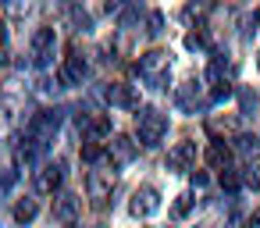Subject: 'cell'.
<instances>
[{
  "label": "cell",
  "instance_id": "obj_1",
  "mask_svg": "<svg viewBox=\"0 0 260 228\" xmlns=\"http://www.w3.org/2000/svg\"><path fill=\"white\" fill-rule=\"evenodd\" d=\"M168 72H171V61H168L164 50H150V54L139 57V64H136V75H139L143 82H150L153 89H168Z\"/></svg>",
  "mask_w": 260,
  "mask_h": 228
},
{
  "label": "cell",
  "instance_id": "obj_2",
  "mask_svg": "<svg viewBox=\"0 0 260 228\" xmlns=\"http://www.w3.org/2000/svg\"><path fill=\"white\" fill-rule=\"evenodd\" d=\"M136 132H139V143L143 146H160V139L168 136V118L153 107L139 111L136 114Z\"/></svg>",
  "mask_w": 260,
  "mask_h": 228
},
{
  "label": "cell",
  "instance_id": "obj_3",
  "mask_svg": "<svg viewBox=\"0 0 260 228\" xmlns=\"http://www.w3.org/2000/svg\"><path fill=\"white\" fill-rule=\"evenodd\" d=\"M61 128V111L57 107H43V111H36L32 118H29V136L36 139V143H50L54 139V132Z\"/></svg>",
  "mask_w": 260,
  "mask_h": 228
},
{
  "label": "cell",
  "instance_id": "obj_4",
  "mask_svg": "<svg viewBox=\"0 0 260 228\" xmlns=\"http://www.w3.org/2000/svg\"><path fill=\"white\" fill-rule=\"evenodd\" d=\"M111 189H114V171H111V168H93V171L86 175V192H89V200H93L96 207L107 203Z\"/></svg>",
  "mask_w": 260,
  "mask_h": 228
},
{
  "label": "cell",
  "instance_id": "obj_5",
  "mask_svg": "<svg viewBox=\"0 0 260 228\" xmlns=\"http://www.w3.org/2000/svg\"><path fill=\"white\" fill-rule=\"evenodd\" d=\"M79 214H82V200H79V196L61 192V196L54 200V221H57V224L72 228V224H79Z\"/></svg>",
  "mask_w": 260,
  "mask_h": 228
},
{
  "label": "cell",
  "instance_id": "obj_6",
  "mask_svg": "<svg viewBox=\"0 0 260 228\" xmlns=\"http://www.w3.org/2000/svg\"><path fill=\"white\" fill-rule=\"evenodd\" d=\"M54 50H57V32L54 29H36V36H32V61L40 68H47Z\"/></svg>",
  "mask_w": 260,
  "mask_h": 228
},
{
  "label": "cell",
  "instance_id": "obj_7",
  "mask_svg": "<svg viewBox=\"0 0 260 228\" xmlns=\"http://www.w3.org/2000/svg\"><path fill=\"white\" fill-rule=\"evenodd\" d=\"M128 210H132V217H153V214L160 210V196H157V189H150V185H146V189H136Z\"/></svg>",
  "mask_w": 260,
  "mask_h": 228
},
{
  "label": "cell",
  "instance_id": "obj_8",
  "mask_svg": "<svg viewBox=\"0 0 260 228\" xmlns=\"http://www.w3.org/2000/svg\"><path fill=\"white\" fill-rule=\"evenodd\" d=\"M107 153H111V160H114L118 168H128V164L139 157V143L128 139V136H114L111 146H107Z\"/></svg>",
  "mask_w": 260,
  "mask_h": 228
},
{
  "label": "cell",
  "instance_id": "obj_9",
  "mask_svg": "<svg viewBox=\"0 0 260 228\" xmlns=\"http://www.w3.org/2000/svg\"><path fill=\"white\" fill-rule=\"evenodd\" d=\"M61 182H64V160H47V164L36 171V189H40V192H54Z\"/></svg>",
  "mask_w": 260,
  "mask_h": 228
},
{
  "label": "cell",
  "instance_id": "obj_10",
  "mask_svg": "<svg viewBox=\"0 0 260 228\" xmlns=\"http://www.w3.org/2000/svg\"><path fill=\"white\" fill-rule=\"evenodd\" d=\"M192 164H196V143H192V139H182V143L168 153V168H171V171H192Z\"/></svg>",
  "mask_w": 260,
  "mask_h": 228
},
{
  "label": "cell",
  "instance_id": "obj_11",
  "mask_svg": "<svg viewBox=\"0 0 260 228\" xmlns=\"http://www.w3.org/2000/svg\"><path fill=\"white\" fill-rule=\"evenodd\" d=\"M104 96H107V104H114V107H125V111H139V93H136V86H107L104 89Z\"/></svg>",
  "mask_w": 260,
  "mask_h": 228
},
{
  "label": "cell",
  "instance_id": "obj_12",
  "mask_svg": "<svg viewBox=\"0 0 260 228\" xmlns=\"http://www.w3.org/2000/svg\"><path fill=\"white\" fill-rule=\"evenodd\" d=\"M82 75H86V61H82L79 54H72V57L61 64L57 82H61V86H79V82H82Z\"/></svg>",
  "mask_w": 260,
  "mask_h": 228
},
{
  "label": "cell",
  "instance_id": "obj_13",
  "mask_svg": "<svg viewBox=\"0 0 260 228\" xmlns=\"http://www.w3.org/2000/svg\"><path fill=\"white\" fill-rule=\"evenodd\" d=\"M175 104H178L185 114H196V107H200V86H196V82H189V86H178V93H175Z\"/></svg>",
  "mask_w": 260,
  "mask_h": 228
},
{
  "label": "cell",
  "instance_id": "obj_14",
  "mask_svg": "<svg viewBox=\"0 0 260 228\" xmlns=\"http://www.w3.org/2000/svg\"><path fill=\"white\" fill-rule=\"evenodd\" d=\"M79 125L86 128V136H89V139H104V136H111V118H107V114H96V118H79Z\"/></svg>",
  "mask_w": 260,
  "mask_h": 228
},
{
  "label": "cell",
  "instance_id": "obj_15",
  "mask_svg": "<svg viewBox=\"0 0 260 228\" xmlns=\"http://www.w3.org/2000/svg\"><path fill=\"white\" fill-rule=\"evenodd\" d=\"M18 100H0V136H8L18 125Z\"/></svg>",
  "mask_w": 260,
  "mask_h": 228
},
{
  "label": "cell",
  "instance_id": "obj_16",
  "mask_svg": "<svg viewBox=\"0 0 260 228\" xmlns=\"http://www.w3.org/2000/svg\"><path fill=\"white\" fill-rule=\"evenodd\" d=\"M207 160H210L214 168H224V171H228V160H232V150L224 146V139H214V143H210V150H207Z\"/></svg>",
  "mask_w": 260,
  "mask_h": 228
},
{
  "label": "cell",
  "instance_id": "obj_17",
  "mask_svg": "<svg viewBox=\"0 0 260 228\" xmlns=\"http://www.w3.org/2000/svg\"><path fill=\"white\" fill-rule=\"evenodd\" d=\"M235 96H239V111H242L246 118H253V114H256V107H260L256 93H253L249 86H239V89H235Z\"/></svg>",
  "mask_w": 260,
  "mask_h": 228
},
{
  "label": "cell",
  "instance_id": "obj_18",
  "mask_svg": "<svg viewBox=\"0 0 260 228\" xmlns=\"http://www.w3.org/2000/svg\"><path fill=\"white\" fill-rule=\"evenodd\" d=\"M235 153L246 157V160L260 157V136H239V139H235Z\"/></svg>",
  "mask_w": 260,
  "mask_h": 228
},
{
  "label": "cell",
  "instance_id": "obj_19",
  "mask_svg": "<svg viewBox=\"0 0 260 228\" xmlns=\"http://www.w3.org/2000/svg\"><path fill=\"white\" fill-rule=\"evenodd\" d=\"M68 18H72V25H75V32H93V18H89V11L86 8H68Z\"/></svg>",
  "mask_w": 260,
  "mask_h": 228
},
{
  "label": "cell",
  "instance_id": "obj_20",
  "mask_svg": "<svg viewBox=\"0 0 260 228\" xmlns=\"http://www.w3.org/2000/svg\"><path fill=\"white\" fill-rule=\"evenodd\" d=\"M192 207H196L192 192H182V196H175V203H171V217H175V221H182V217H189V214H192Z\"/></svg>",
  "mask_w": 260,
  "mask_h": 228
},
{
  "label": "cell",
  "instance_id": "obj_21",
  "mask_svg": "<svg viewBox=\"0 0 260 228\" xmlns=\"http://www.w3.org/2000/svg\"><path fill=\"white\" fill-rule=\"evenodd\" d=\"M224 72H228V61H224V54H214V61H210V68H207V82H214V86H221V79H224Z\"/></svg>",
  "mask_w": 260,
  "mask_h": 228
},
{
  "label": "cell",
  "instance_id": "obj_22",
  "mask_svg": "<svg viewBox=\"0 0 260 228\" xmlns=\"http://www.w3.org/2000/svg\"><path fill=\"white\" fill-rule=\"evenodd\" d=\"M36 210H40L36 200H18V203H15V221H18V224H29V221L36 217Z\"/></svg>",
  "mask_w": 260,
  "mask_h": 228
},
{
  "label": "cell",
  "instance_id": "obj_23",
  "mask_svg": "<svg viewBox=\"0 0 260 228\" xmlns=\"http://www.w3.org/2000/svg\"><path fill=\"white\" fill-rule=\"evenodd\" d=\"M40 150H43V143H36V139L29 136V139H22V143H18V160H25V164H32Z\"/></svg>",
  "mask_w": 260,
  "mask_h": 228
},
{
  "label": "cell",
  "instance_id": "obj_24",
  "mask_svg": "<svg viewBox=\"0 0 260 228\" xmlns=\"http://www.w3.org/2000/svg\"><path fill=\"white\" fill-rule=\"evenodd\" d=\"M239 185H242V178L235 171H221V189L224 192H239Z\"/></svg>",
  "mask_w": 260,
  "mask_h": 228
},
{
  "label": "cell",
  "instance_id": "obj_25",
  "mask_svg": "<svg viewBox=\"0 0 260 228\" xmlns=\"http://www.w3.org/2000/svg\"><path fill=\"white\" fill-rule=\"evenodd\" d=\"M100 157H104V150H100L96 143H86V146H82V160H86V164H96Z\"/></svg>",
  "mask_w": 260,
  "mask_h": 228
},
{
  "label": "cell",
  "instance_id": "obj_26",
  "mask_svg": "<svg viewBox=\"0 0 260 228\" xmlns=\"http://www.w3.org/2000/svg\"><path fill=\"white\" fill-rule=\"evenodd\" d=\"M203 47H207L203 32H189V36H185V50H203Z\"/></svg>",
  "mask_w": 260,
  "mask_h": 228
},
{
  "label": "cell",
  "instance_id": "obj_27",
  "mask_svg": "<svg viewBox=\"0 0 260 228\" xmlns=\"http://www.w3.org/2000/svg\"><path fill=\"white\" fill-rule=\"evenodd\" d=\"M228 96H232V86H228V82H221V86H214L210 104H221V100H228Z\"/></svg>",
  "mask_w": 260,
  "mask_h": 228
},
{
  "label": "cell",
  "instance_id": "obj_28",
  "mask_svg": "<svg viewBox=\"0 0 260 228\" xmlns=\"http://www.w3.org/2000/svg\"><path fill=\"white\" fill-rule=\"evenodd\" d=\"M157 32H164V15L160 11L150 15V36H157Z\"/></svg>",
  "mask_w": 260,
  "mask_h": 228
},
{
  "label": "cell",
  "instance_id": "obj_29",
  "mask_svg": "<svg viewBox=\"0 0 260 228\" xmlns=\"http://www.w3.org/2000/svg\"><path fill=\"white\" fill-rule=\"evenodd\" d=\"M246 185L260 189V168H249V171H246Z\"/></svg>",
  "mask_w": 260,
  "mask_h": 228
},
{
  "label": "cell",
  "instance_id": "obj_30",
  "mask_svg": "<svg viewBox=\"0 0 260 228\" xmlns=\"http://www.w3.org/2000/svg\"><path fill=\"white\" fill-rule=\"evenodd\" d=\"M207 182H210V178H207L203 171H192V189H207Z\"/></svg>",
  "mask_w": 260,
  "mask_h": 228
},
{
  "label": "cell",
  "instance_id": "obj_31",
  "mask_svg": "<svg viewBox=\"0 0 260 228\" xmlns=\"http://www.w3.org/2000/svg\"><path fill=\"white\" fill-rule=\"evenodd\" d=\"M246 228H260V210H253V214L246 217Z\"/></svg>",
  "mask_w": 260,
  "mask_h": 228
},
{
  "label": "cell",
  "instance_id": "obj_32",
  "mask_svg": "<svg viewBox=\"0 0 260 228\" xmlns=\"http://www.w3.org/2000/svg\"><path fill=\"white\" fill-rule=\"evenodd\" d=\"M256 22H260V11H256Z\"/></svg>",
  "mask_w": 260,
  "mask_h": 228
},
{
  "label": "cell",
  "instance_id": "obj_33",
  "mask_svg": "<svg viewBox=\"0 0 260 228\" xmlns=\"http://www.w3.org/2000/svg\"><path fill=\"white\" fill-rule=\"evenodd\" d=\"M256 68H260V57H256Z\"/></svg>",
  "mask_w": 260,
  "mask_h": 228
}]
</instances>
